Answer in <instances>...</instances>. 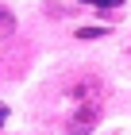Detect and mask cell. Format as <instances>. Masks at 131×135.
<instances>
[{
	"mask_svg": "<svg viewBox=\"0 0 131 135\" xmlns=\"http://www.w3.org/2000/svg\"><path fill=\"white\" fill-rule=\"evenodd\" d=\"M12 31H16V16H12V8L0 4V39H8Z\"/></svg>",
	"mask_w": 131,
	"mask_h": 135,
	"instance_id": "1",
	"label": "cell"
},
{
	"mask_svg": "<svg viewBox=\"0 0 131 135\" xmlns=\"http://www.w3.org/2000/svg\"><path fill=\"white\" fill-rule=\"evenodd\" d=\"M100 35H104V27H81L77 39H100Z\"/></svg>",
	"mask_w": 131,
	"mask_h": 135,
	"instance_id": "2",
	"label": "cell"
},
{
	"mask_svg": "<svg viewBox=\"0 0 131 135\" xmlns=\"http://www.w3.org/2000/svg\"><path fill=\"white\" fill-rule=\"evenodd\" d=\"M81 4H93V8H120L123 0H81Z\"/></svg>",
	"mask_w": 131,
	"mask_h": 135,
	"instance_id": "3",
	"label": "cell"
},
{
	"mask_svg": "<svg viewBox=\"0 0 131 135\" xmlns=\"http://www.w3.org/2000/svg\"><path fill=\"white\" fill-rule=\"evenodd\" d=\"M4 120H8V108H4V104H0V124H4Z\"/></svg>",
	"mask_w": 131,
	"mask_h": 135,
	"instance_id": "4",
	"label": "cell"
}]
</instances>
